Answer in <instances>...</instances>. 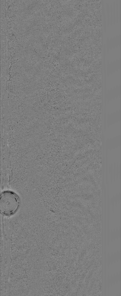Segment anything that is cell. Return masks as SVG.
Segmentation results:
<instances>
[{
    "label": "cell",
    "mask_w": 121,
    "mask_h": 296,
    "mask_svg": "<svg viewBox=\"0 0 121 296\" xmlns=\"http://www.w3.org/2000/svg\"><path fill=\"white\" fill-rule=\"evenodd\" d=\"M0 213L5 216L15 214L18 210L20 200L18 195L14 192L5 190L0 194Z\"/></svg>",
    "instance_id": "1"
}]
</instances>
